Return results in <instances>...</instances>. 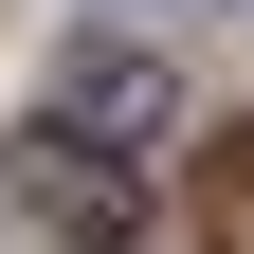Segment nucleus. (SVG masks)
<instances>
[{
	"instance_id": "nucleus-1",
	"label": "nucleus",
	"mask_w": 254,
	"mask_h": 254,
	"mask_svg": "<svg viewBox=\"0 0 254 254\" xmlns=\"http://www.w3.org/2000/svg\"><path fill=\"white\" fill-rule=\"evenodd\" d=\"M18 200H37L55 236H91V254H127V236H145V182H127V145H91L73 109H55V127H18Z\"/></svg>"
},
{
	"instance_id": "nucleus-2",
	"label": "nucleus",
	"mask_w": 254,
	"mask_h": 254,
	"mask_svg": "<svg viewBox=\"0 0 254 254\" xmlns=\"http://www.w3.org/2000/svg\"><path fill=\"white\" fill-rule=\"evenodd\" d=\"M55 109H73L91 145H164V127H182V73H164L145 37H73V73H55Z\"/></svg>"
},
{
	"instance_id": "nucleus-3",
	"label": "nucleus",
	"mask_w": 254,
	"mask_h": 254,
	"mask_svg": "<svg viewBox=\"0 0 254 254\" xmlns=\"http://www.w3.org/2000/svg\"><path fill=\"white\" fill-rule=\"evenodd\" d=\"M218 218H254V145H236V164H218Z\"/></svg>"
}]
</instances>
